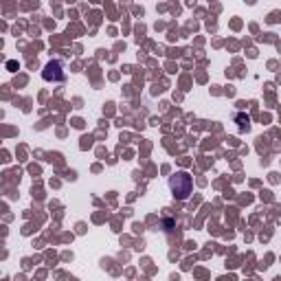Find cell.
<instances>
[{"label": "cell", "mask_w": 281, "mask_h": 281, "mask_svg": "<svg viewBox=\"0 0 281 281\" xmlns=\"http://www.w3.org/2000/svg\"><path fill=\"white\" fill-rule=\"evenodd\" d=\"M169 187H171V193H174L178 200H187L193 189V180L187 171H178V174L169 178Z\"/></svg>", "instance_id": "obj_1"}, {"label": "cell", "mask_w": 281, "mask_h": 281, "mask_svg": "<svg viewBox=\"0 0 281 281\" xmlns=\"http://www.w3.org/2000/svg\"><path fill=\"white\" fill-rule=\"evenodd\" d=\"M7 68H9V70H16L18 64H16V62H9V64H7Z\"/></svg>", "instance_id": "obj_3"}, {"label": "cell", "mask_w": 281, "mask_h": 281, "mask_svg": "<svg viewBox=\"0 0 281 281\" xmlns=\"http://www.w3.org/2000/svg\"><path fill=\"white\" fill-rule=\"evenodd\" d=\"M42 77L46 79V82H64V70H62V62H48L44 66V73Z\"/></svg>", "instance_id": "obj_2"}]
</instances>
